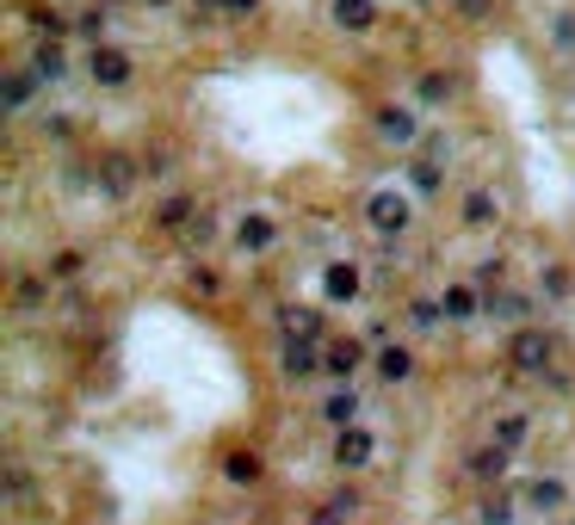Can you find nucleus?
Here are the masks:
<instances>
[{
    "instance_id": "nucleus-8",
    "label": "nucleus",
    "mask_w": 575,
    "mask_h": 525,
    "mask_svg": "<svg viewBox=\"0 0 575 525\" xmlns=\"http://www.w3.org/2000/svg\"><path fill=\"white\" fill-rule=\"evenodd\" d=\"M279 371H285V377L322 371V346H316V340H285V346H279Z\"/></svg>"
},
{
    "instance_id": "nucleus-29",
    "label": "nucleus",
    "mask_w": 575,
    "mask_h": 525,
    "mask_svg": "<svg viewBox=\"0 0 575 525\" xmlns=\"http://www.w3.org/2000/svg\"><path fill=\"white\" fill-rule=\"evenodd\" d=\"M452 99V75H421V106H445Z\"/></svg>"
},
{
    "instance_id": "nucleus-21",
    "label": "nucleus",
    "mask_w": 575,
    "mask_h": 525,
    "mask_svg": "<svg viewBox=\"0 0 575 525\" xmlns=\"http://www.w3.org/2000/svg\"><path fill=\"white\" fill-rule=\"evenodd\" d=\"M223 476H230L235 488H254L260 483V451H230V457H223Z\"/></svg>"
},
{
    "instance_id": "nucleus-12",
    "label": "nucleus",
    "mask_w": 575,
    "mask_h": 525,
    "mask_svg": "<svg viewBox=\"0 0 575 525\" xmlns=\"http://www.w3.org/2000/svg\"><path fill=\"white\" fill-rule=\"evenodd\" d=\"M322 420H328V427H359V390L341 383V390L322 402Z\"/></svg>"
},
{
    "instance_id": "nucleus-1",
    "label": "nucleus",
    "mask_w": 575,
    "mask_h": 525,
    "mask_svg": "<svg viewBox=\"0 0 575 525\" xmlns=\"http://www.w3.org/2000/svg\"><path fill=\"white\" fill-rule=\"evenodd\" d=\"M507 365L526 371V377H551L556 334H551V328H514V340H507Z\"/></svg>"
},
{
    "instance_id": "nucleus-4",
    "label": "nucleus",
    "mask_w": 575,
    "mask_h": 525,
    "mask_svg": "<svg viewBox=\"0 0 575 525\" xmlns=\"http://www.w3.org/2000/svg\"><path fill=\"white\" fill-rule=\"evenodd\" d=\"M131 69H136V62L124 57L118 44H94V57H87V75H94L99 87H124V81H131Z\"/></svg>"
},
{
    "instance_id": "nucleus-24",
    "label": "nucleus",
    "mask_w": 575,
    "mask_h": 525,
    "mask_svg": "<svg viewBox=\"0 0 575 525\" xmlns=\"http://www.w3.org/2000/svg\"><path fill=\"white\" fill-rule=\"evenodd\" d=\"M538 297H545V303L570 297V266H545V272H538Z\"/></svg>"
},
{
    "instance_id": "nucleus-15",
    "label": "nucleus",
    "mask_w": 575,
    "mask_h": 525,
    "mask_svg": "<svg viewBox=\"0 0 575 525\" xmlns=\"http://www.w3.org/2000/svg\"><path fill=\"white\" fill-rule=\"evenodd\" d=\"M440 309H445V321H470V316H482V291L477 284H452L440 297Z\"/></svg>"
},
{
    "instance_id": "nucleus-41",
    "label": "nucleus",
    "mask_w": 575,
    "mask_h": 525,
    "mask_svg": "<svg viewBox=\"0 0 575 525\" xmlns=\"http://www.w3.org/2000/svg\"><path fill=\"white\" fill-rule=\"evenodd\" d=\"M149 7H168V0H149Z\"/></svg>"
},
{
    "instance_id": "nucleus-25",
    "label": "nucleus",
    "mask_w": 575,
    "mask_h": 525,
    "mask_svg": "<svg viewBox=\"0 0 575 525\" xmlns=\"http://www.w3.org/2000/svg\"><path fill=\"white\" fill-rule=\"evenodd\" d=\"M32 488H38V483H32V469H25V464H7V501H13V506H32Z\"/></svg>"
},
{
    "instance_id": "nucleus-35",
    "label": "nucleus",
    "mask_w": 575,
    "mask_h": 525,
    "mask_svg": "<svg viewBox=\"0 0 575 525\" xmlns=\"http://www.w3.org/2000/svg\"><path fill=\"white\" fill-rule=\"evenodd\" d=\"M50 272H57V279H75V272H81V254H57V266H50Z\"/></svg>"
},
{
    "instance_id": "nucleus-23",
    "label": "nucleus",
    "mask_w": 575,
    "mask_h": 525,
    "mask_svg": "<svg viewBox=\"0 0 575 525\" xmlns=\"http://www.w3.org/2000/svg\"><path fill=\"white\" fill-rule=\"evenodd\" d=\"M526 432H533V420H526V414H501V420H496V445L519 451V445H526Z\"/></svg>"
},
{
    "instance_id": "nucleus-40",
    "label": "nucleus",
    "mask_w": 575,
    "mask_h": 525,
    "mask_svg": "<svg viewBox=\"0 0 575 525\" xmlns=\"http://www.w3.org/2000/svg\"><path fill=\"white\" fill-rule=\"evenodd\" d=\"M192 7H198V13H223V0H192Z\"/></svg>"
},
{
    "instance_id": "nucleus-33",
    "label": "nucleus",
    "mask_w": 575,
    "mask_h": 525,
    "mask_svg": "<svg viewBox=\"0 0 575 525\" xmlns=\"http://www.w3.org/2000/svg\"><path fill=\"white\" fill-rule=\"evenodd\" d=\"M25 20L38 25V32H50V38H57V32H62V13H50V7H32V13H25Z\"/></svg>"
},
{
    "instance_id": "nucleus-13",
    "label": "nucleus",
    "mask_w": 575,
    "mask_h": 525,
    "mask_svg": "<svg viewBox=\"0 0 575 525\" xmlns=\"http://www.w3.org/2000/svg\"><path fill=\"white\" fill-rule=\"evenodd\" d=\"M322 291H328V303H353V297H359V266L334 260V266L322 272Z\"/></svg>"
},
{
    "instance_id": "nucleus-11",
    "label": "nucleus",
    "mask_w": 575,
    "mask_h": 525,
    "mask_svg": "<svg viewBox=\"0 0 575 525\" xmlns=\"http://www.w3.org/2000/svg\"><path fill=\"white\" fill-rule=\"evenodd\" d=\"M328 20L341 25V32H371V20H378V0H334V7H328Z\"/></svg>"
},
{
    "instance_id": "nucleus-31",
    "label": "nucleus",
    "mask_w": 575,
    "mask_h": 525,
    "mask_svg": "<svg viewBox=\"0 0 575 525\" xmlns=\"http://www.w3.org/2000/svg\"><path fill=\"white\" fill-rule=\"evenodd\" d=\"M353 506H359V495L346 488V495H334V501H328V513H322V520H328V525H341V520H353Z\"/></svg>"
},
{
    "instance_id": "nucleus-22",
    "label": "nucleus",
    "mask_w": 575,
    "mask_h": 525,
    "mask_svg": "<svg viewBox=\"0 0 575 525\" xmlns=\"http://www.w3.org/2000/svg\"><path fill=\"white\" fill-rule=\"evenodd\" d=\"M408 371H415V353H408V346H383L378 353V377L383 383H403Z\"/></svg>"
},
{
    "instance_id": "nucleus-39",
    "label": "nucleus",
    "mask_w": 575,
    "mask_h": 525,
    "mask_svg": "<svg viewBox=\"0 0 575 525\" xmlns=\"http://www.w3.org/2000/svg\"><path fill=\"white\" fill-rule=\"evenodd\" d=\"M260 0H223V13H254Z\"/></svg>"
},
{
    "instance_id": "nucleus-27",
    "label": "nucleus",
    "mask_w": 575,
    "mask_h": 525,
    "mask_svg": "<svg viewBox=\"0 0 575 525\" xmlns=\"http://www.w3.org/2000/svg\"><path fill=\"white\" fill-rule=\"evenodd\" d=\"M155 223L161 229H192L198 217H192V198H168V205L155 210Z\"/></svg>"
},
{
    "instance_id": "nucleus-17",
    "label": "nucleus",
    "mask_w": 575,
    "mask_h": 525,
    "mask_svg": "<svg viewBox=\"0 0 575 525\" xmlns=\"http://www.w3.org/2000/svg\"><path fill=\"white\" fill-rule=\"evenodd\" d=\"M477 525H514V488H489L477 501Z\"/></svg>"
},
{
    "instance_id": "nucleus-6",
    "label": "nucleus",
    "mask_w": 575,
    "mask_h": 525,
    "mask_svg": "<svg viewBox=\"0 0 575 525\" xmlns=\"http://www.w3.org/2000/svg\"><path fill=\"white\" fill-rule=\"evenodd\" d=\"M519 495H526L533 513H563V506H570V483H563V476H533Z\"/></svg>"
},
{
    "instance_id": "nucleus-14",
    "label": "nucleus",
    "mask_w": 575,
    "mask_h": 525,
    "mask_svg": "<svg viewBox=\"0 0 575 525\" xmlns=\"http://www.w3.org/2000/svg\"><path fill=\"white\" fill-rule=\"evenodd\" d=\"M272 235H279L272 217H242V223H235V247H242V254H267Z\"/></svg>"
},
{
    "instance_id": "nucleus-2",
    "label": "nucleus",
    "mask_w": 575,
    "mask_h": 525,
    "mask_svg": "<svg viewBox=\"0 0 575 525\" xmlns=\"http://www.w3.org/2000/svg\"><path fill=\"white\" fill-rule=\"evenodd\" d=\"M94 180H99V198L124 205V198L136 192V180H143V168H136L124 149H112V155H99V173H94Z\"/></svg>"
},
{
    "instance_id": "nucleus-16",
    "label": "nucleus",
    "mask_w": 575,
    "mask_h": 525,
    "mask_svg": "<svg viewBox=\"0 0 575 525\" xmlns=\"http://www.w3.org/2000/svg\"><path fill=\"white\" fill-rule=\"evenodd\" d=\"M32 94H38V75H32V69H13V75L0 81V106H7V112H25Z\"/></svg>"
},
{
    "instance_id": "nucleus-28",
    "label": "nucleus",
    "mask_w": 575,
    "mask_h": 525,
    "mask_svg": "<svg viewBox=\"0 0 575 525\" xmlns=\"http://www.w3.org/2000/svg\"><path fill=\"white\" fill-rule=\"evenodd\" d=\"M408 321H415V328H440L445 309H440L433 297H415V303H408Z\"/></svg>"
},
{
    "instance_id": "nucleus-36",
    "label": "nucleus",
    "mask_w": 575,
    "mask_h": 525,
    "mask_svg": "<svg viewBox=\"0 0 575 525\" xmlns=\"http://www.w3.org/2000/svg\"><path fill=\"white\" fill-rule=\"evenodd\" d=\"M452 7H458L464 20H489V0H452Z\"/></svg>"
},
{
    "instance_id": "nucleus-18",
    "label": "nucleus",
    "mask_w": 575,
    "mask_h": 525,
    "mask_svg": "<svg viewBox=\"0 0 575 525\" xmlns=\"http://www.w3.org/2000/svg\"><path fill=\"white\" fill-rule=\"evenodd\" d=\"M279 321H285V340H322V316L316 309H279Z\"/></svg>"
},
{
    "instance_id": "nucleus-30",
    "label": "nucleus",
    "mask_w": 575,
    "mask_h": 525,
    "mask_svg": "<svg viewBox=\"0 0 575 525\" xmlns=\"http://www.w3.org/2000/svg\"><path fill=\"white\" fill-rule=\"evenodd\" d=\"M13 303H20V309H38L44 303V279H20L13 284Z\"/></svg>"
},
{
    "instance_id": "nucleus-32",
    "label": "nucleus",
    "mask_w": 575,
    "mask_h": 525,
    "mask_svg": "<svg viewBox=\"0 0 575 525\" xmlns=\"http://www.w3.org/2000/svg\"><path fill=\"white\" fill-rule=\"evenodd\" d=\"M408 180H415L421 192H440V168H433V161H415V168H408Z\"/></svg>"
},
{
    "instance_id": "nucleus-42",
    "label": "nucleus",
    "mask_w": 575,
    "mask_h": 525,
    "mask_svg": "<svg viewBox=\"0 0 575 525\" xmlns=\"http://www.w3.org/2000/svg\"><path fill=\"white\" fill-rule=\"evenodd\" d=\"M570 525H575V520H570Z\"/></svg>"
},
{
    "instance_id": "nucleus-5",
    "label": "nucleus",
    "mask_w": 575,
    "mask_h": 525,
    "mask_svg": "<svg viewBox=\"0 0 575 525\" xmlns=\"http://www.w3.org/2000/svg\"><path fill=\"white\" fill-rule=\"evenodd\" d=\"M371 451H378V439H371L365 427H341L334 432V464L341 469H365L371 464Z\"/></svg>"
},
{
    "instance_id": "nucleus-26",
    "label": "nucleus",
    "mask_w": 575,
    "mask_h": 525,
    "mask_svg": "<svg viewBox=\"0 0 575 525\" xmlns=\"http://www.w3.org/2000/svg\"><path fill=\"white\" fill-rule=\"evenodd\" d=\"M507 457H514L507 445H489V451H477V457H470V469H477V476H489V483H501V469H507Z\"/></svg>"
},
{
    "instance_id": "nucleus-3",
    "label": "nucleus",
    "mask_w": 575,
    "mask_h": 525,
    "mask_svg": "<svg viewBox=\"0 0 575 525\" xmlns=\"http://www.w3.org/2000/svg\"><path fill=\"white\" fill-rule=\"evenodd\" d=\"M365 217H371V229H378V235H403L415 210H408L403 192H371V198H365Z\"/></svg>"
},
{
    "instance_id": "nucleus-9",
    "label": "nucleus",
    "mask_w": 575,
    "mask_h": 525,
    "mask_svg": "<svg viewBox=\"0 0 575 525\" xmlns=\"http://www.w3.org/2000/svg\"><path fill=\"white\" fill-rule=\"evenodd\" d=\"M482 316L526 328V316H533V297H526V291H489V297H482Z\"/></svg>"
},
{
    "instance_id": "nucleus-38",
    "label": "nucleus",
    "mask_w": 575,
    "mask_h": 525,
    "mask_svg": "<svg viewBox=\"0 0 575 525\" xmlns=\"http://www.w3.org/2000/svg\"><path fill=\"white\" fill-rule=\"evenodd\" d=\"M556 44H575V13H563V20H556Z\"/></svg>"
},
{
    "instance_id": "nucleus-37",
    "label": "nucleus",
    "mask_w": 575,
    "mask_h": 525,
    "mask_svg": "<svg viewBox=\"0 0 575 525\" xmlns=\"http://www.w3.org/2000/svg\"><path fill=\"white\" fill-rule=\"evenodd\" d=\"M81 32H87V38L99 44V32H106V13H81Z\"/></svg>"
},
{
    "instance_id": "nucleus-7",
    "label": "nucleus",
    "mask_w": 575,
    "mask_h": 525,
    "mask_svg": "<svg viewBox=\"0 0 575 525\" xmlns=\"http://www.w3.org/2000/svg\"><path fill=\"white\" fill-rule=\"evenodd\" d=\"M378 136L383 143H396V149H408V143L421 136V124H415L408 106H378Z\"/></svg>"
},
{
    "instance_id": "nucleus-34",
    "label": "nucleus",
    "mask_w": 575,
    "mask_h": 525,
    "mask_svg": "<svg viewBox=\"0 0 575 525\" xmlns=\"http://www.w3.org/2000/svg\"><path fill=\"white\" fill-rule=\"evenodd\" d=\"M501 272H507L501 260H482V266H477V284H496V291H501Z\"/></svg>"
},
{
    "instance_id": "nucleus-10",
    "label": "nucleus",
    "mask_w": 575,
    "mask_h": 525,
    "mask_svg": "<svg viewBox=\"0 0 575 525\" xmlns=\"http://www.w3.org/2000/svg\"><path fill=\"white\" fill-rule=\"evenodd\" d=\"M359 365H365V340H334V346H322V371L328 377H341L346 383Z\"/></svg>"
},
{
    "instance_id": "nucleus-19",
    "label": "nucleus",
    "mask_w": 575,
    "mask_h": 525,
    "mask_svg": "<svg viewBox=\"0 0 575 525\" xmlns=\"http://www.w3.org/2000/svg\"><path fill=\"white\" fill-rule=\"evenodd\" d=\"M32 75H38V81H62V75H69V57H62V44H57V38H44V44H38V57H32Z\"/></svg>"
},
{
    "instance_id": "nucleus-20",
    "label": "nucleus",
    "mask_w": 575,
    "mask_h": 525,
    "mask_svg": "<svg viewBox=\"0 0 575 525\" xmlns=\"http://www.w3.org/2000/svg\"><path fill=\"white\" fill-rule=\"evenodd\" d=\"M496 217H501V205H496V192H464V223H470V229H489V223H496Z\"/></svg>"
}]
</instances>
